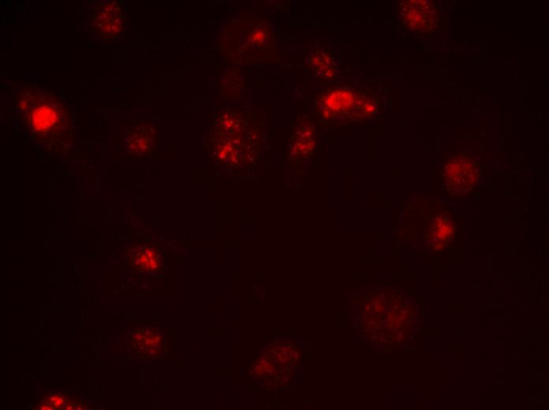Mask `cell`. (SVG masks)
Here are the masks:
<instances>
[{"label":"cell","mask_w":549,"mask_h":410,"mask_svg":"<svg viewBox=\"0 0 549 410\" xmlns=\"http://www.w3.org/2000/svg\"><path fill=\"white\" fill-rule=\"evenodd\" d=\"M17 105L31 135L53 151L67 148L71 138L70 115L53 92L31 88L17 96Z\"/></svg>","instance_id":"obj_1"},{"label":"cell","mask_w":549,"mask_h":410,"mask_svg":"<svg viewBox=\"0 0 549 410\" xmlns=\"http://www.w3.org/2000/svg\"><path fill=\"white\" fill-rule=\"evenodd\" d=\"M442 172L447 189L454 195H467L478 183L477 165L465 154L454 155L447 160Z\"/></svg>","instance_id":"obj_2"},{"label":"cell","mask_w":549,"mask_h":410,"mask_svg":"<svg viewBox=\"0 0 549 410\" xmlns=\"http://www.w3.org/2000/svg\"><path fill=\"white\" fill-rule=\"evenodd\" d=\"M399 15L405 26L417 34H432L440 26L438 6L426 0L402 2Z\"/></svg>","instance_id":"obj_3"},{"label":"cell","mask_w":549,"mask_h":410,"mask_svg":"<svg viewBox=\"0 0 549 410\" xmlns=\"http://www.w3.org/2000/svg\"><path fill=\"white\" fill-rule=\"evenodd\" d=\"M356 92L345 89L328 90L318 99L317 106L324 119L332 120L336 118H348L352 115Z\"/></svg>","instance_id":"obj_4"},{"label":"cell","mask_w":549,"mask_h":410,"mask_svg":"<svg viewBox=\"0 0 549 410\" xmlns=\"http://www.w3.org/2000/svg\"><path fill=\"white\" fill-rule=\"evenodd\" d=\"M97 27L105 36H115L121 29V21L118 9L112 8L111 3L102 6L96 15Z\"/></svg>","instance_id":"obj_5"},{"label":"cell","mask_w":549,"mask_h":410,"mask_svg":"<svg viewBox=\"0 0 549 410\" xmlns=\"http://www.w3.org/2000/svg\"><path fill=\"white\" fill-rule=\"evenodd\" d=\"M379 107V99L373 92H356L352 118H357L359 120L370 119L378 113Z\"/></svg>","instance_id":"obj_6"},{"label":"cell","mask_w":549,"mask_h":410,"mask_svg":"<svg viewBox=\"0 0 549 410\" xmlns=\"http://www.w3.org/2000/svg\"><path fill=\"white\" fill-rule=\"evenodd\" d=\"M129 257L131 265L137 269L157 271L160 269L159 254L151 247L137 248Z\"/></svg>","instance_id":"obj_7"},{"label":"cell","mask_w":549,"mask_h":410,"mask_svg":"<svg viewBox=\"0 0 549 410\" xmlns=\"http://www.w3.org/2000/svg\"><path fill=\"white\" fill-rule=\"evenodd\" d=\"M134 339L139 351L148 355L157 353L161 345V337L151 329H141L137 332V335H135Z\"/></svg>","instance_id":"obj_8"},{"label":"cell","mask_w":549,"mask_h":410,"mask_svg":"<svg viewBox=\"0 0 549 410\" xmlns=\"http://www.w3.org/2000/svg\"><path fill=\"white\" fill-rule=\"evenodd\" d=\"M450 218L445 215H440L434 220V236L440 241H446L453 236L454 229Z\"/></svg>","instance_id":"obj_9"},{"label":"cell","mask_w":549,"mask_h":410,"mask_svg":"<svg viewBox=\"0 0 549 410\" xmlns=\"http://www.w3.org/2000/svg\"><path fill=\"white\" fill-rule=\"evenodd\" d=\"M312 67L319 73H333L334 59L330 57L328 52H324L323 50H316L311 59Z\"/></svg>","instance_id":"obj_10"},{"label":"cell","mask_w":549,"mask_h":410,"mask_svg":"<svg viewBox=\"0 0 549 410\" xmlns=\"http://www.w3.org/2000/svg\"><path fill=\"white\" fill-rule=\"evenodd\" d=\"M67 402H69L67 400V397L62 395H50L43 400V402L46 403V409H64L62 407H66L67 409H70V405H67Z\"/></svg>","instance_id":"obj_11"}]
</instances>
